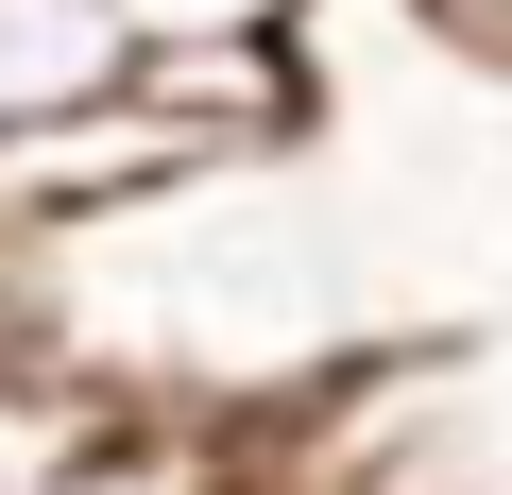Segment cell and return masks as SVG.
<instances>
[{"label":"cell","mask_w":512,"mask_h":495,"mask_svg":"<svg viewBox=\"0 0 512 495\" xmlns=\"http://www.w3.org/2000/svg\"><path fill=\"white\" fill-rule=\"evenodd\" d=\"M120 444H137V410L103 376H69V359H18V376H0V495H86Z\"/></svg>","instance_id":"1"},{"label":"cell","mask_w":512,"mask_h":495,"mask_svg":"<svg viewBox=\"0 0 512 495\" xmlns=\"http://www.w3.org/2000/svg\"><path fill=\"white\" fill-rule=\"evenodd\" d=\"M137 69V35L103 18V0H0V137H35L69 103H103Z\"/></svg>","instance_id":"2"},{"label":"cell","mask_w":512,"mask_h":495,"mask_svg":"<svg viewBox=\"0 0 512 495\" xmlns=\"http://www.w3.org/2000/svg\"><path fill=\"white\" fill-rule=\"evenodd\" d=\"M137 52H205V35H308L325 0H103Z\"/></svg>","instance_id":"3"},{"label":"cell","mask_w":512,"mask_h":495,"mask_svg":"<svg viewBox=\"0 0 512 495\" xmlns=\"http://www.w3.org/2000/svg\"><path fill=\"white\" fill-rule=\"evenodd\" d=\"M18 359H52V308H35V239L0 222V376H18Z\"/></svg>","instance_id":"4"},{"label":"cell","mask_w":512,"mask_h":495,"mask_svg":"<svg viewBox=\"0 0 512 495\" xmlns=\"http://www.w3.org/2000/svg\"><path fill=\"white\" fill-rule=\"evenodd\" d=\"M444 35H478V52H512V0H427Z\"/></svg>","instance_id":"5"}]
</instances>
